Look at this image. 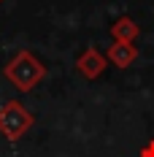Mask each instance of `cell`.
<instances>
[{"label":"cell","instance_id":"obj_1","mask_svg":"<svg viewBox=\"0 0 154 157\" xmlns=\"http://www.w3.org/2000/svg\"><path fill=\"white\" fill-rule=\"evenodd\" d=\"M6 78L14 84L16 90H22V92H30L32 87L41 81V78L46 76V68L38 63V57L30 54V52H16L14 57H11V63L6 65Z\"/></svg>","mask_w":154,"mask_h":157},{"label":"cell","instance_id":"obj_2","mask_svg":"<svg viewBox=\"0 0 154 157\" xmlns=\"http://www.w3.org/2000/svg\"><path fill=\"white\" fill-rule=\"evenodd\" d=\"M32 122H35V117L19 100H8V103L0 106V133L8 141H19L32 127Z\"/></svg>","mask_w":154,"mask_h":157},{"label":"cell","instance_id":"obj_3","mask_svg":"<svg viewBox=\"0 0 154 157\" xmlns=\"http://www.w3.org/2000/svg\"><path fill=\"white\" fill-rule=\"evenodd\" d=\"M106 60H108V57H103L97 49H84V52L76 57V71H78L84 78L95 81V78L106 71Z\"/></svg>","mask_w":154,"mask_h":157},{"label":"cell","instance_id":"obj_4","mask_svg":"<svg viewBox=\"0 0 154 157\" xmlns=\"http://www.w3.org/2000/svg\"><path fill=\"white\" fill-rule=\"evenodd\" d=\"M108 60L116 65V68H130V65L138 60V49L135 44H122V41H114L108 49Z\"/></svg>","mask_w":154,"mask_h":157},{"label":"cell","instance_id":"obj_5","mask_svg":"<svg viewBox=\"0 0 154 157\" xmlns=\"http://www.w3.org/2000/svg\"><path fill=\"white\" fill-rule=\"evenodd\" d=\"M141 35V27L130 19V16H119L114 25H111V38L114 41H122V44H135V38Z\"/></svg>","mask_w":154,"mask_h":157},{"label":"cell","instance_id":"obj_6","mask_svg":"<svg viewBox=\"0 0 154 157\" xmlns=\"http://www.w3.org/2000/svg\"><path fill=\"white\" fill-rule=\"evenodd\" d=\"M138 157H154V141H149L143 149L138 152Z\"/></svg>","mask_w":154,"mask_h":157},{"label":"cell","instance_id":"obj_7","mask_svg":"<svg viewBox=\"0 0 154 157\" xmlns=\"http://www.w3.org/2000/svg\"><path fill=\"white\" fill-rule=\"evenodd\" d=\"M0 3H3V0H0Z\"/></svg>","mask_w":154,"mask_h":157}]
</instances>
